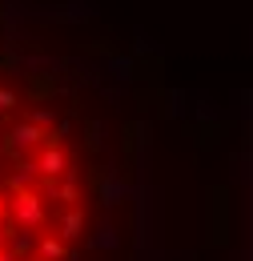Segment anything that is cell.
<instances>
[{
    "label": "cell",
    "instance_id": "6da1fadb",
    "mask_svg": "<svg viewBox=\"0 0 253 261\" xmlns=\"http://www.w3.org/2000/svg\"><path fill=\"white\" fill-rule=\"evenodd\" d=\"M149 44L77 0H0V261H165Z\"/></svg>",
    "mask_w": 253,
    "mask_h": 261
},
{
    "label": "cell",
    "instance_id": "7a4b0ae2",
    "mask_svg": "<svg viewBox=\"0 0 253 261\" xmlns=\"http://www.w3.org/2000/svg\"><path fill=\"white\" fill-rule=\"evenodd\" d=\"M241 261H253V89L245 100V137H241Z\"/></svg>",
    "mask_w": 253,
    "mask_h": 261
}]
</instances>
